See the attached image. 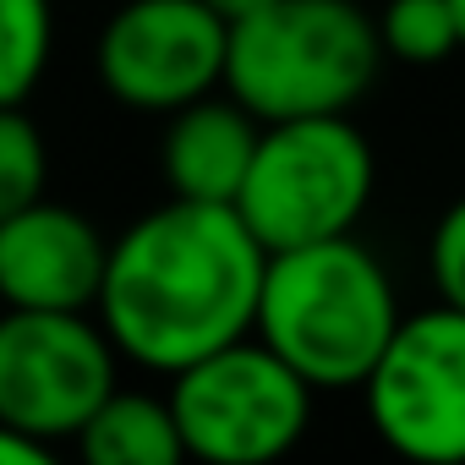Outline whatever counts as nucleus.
I'll use <instances>...</instances> for the list:
<instances>
[{"label":"nucleus","mask_w":465,"mask_h":465,"mask_svg":"<svg viewBox=\"0 0 465 465\" xmlns=\"http://www.w3.org/2000/svg\"><path fill=\"white\" fill-rule=\"evenodd\" d=\"M269 247L236 203L175 197L143 213L110 247L99 318L143 367L181 372L197 356L258 329Z\"/></svg>","instance_id":"obj_1"},{"label":"nucleus","mask_w":465,"mask_h":465,"mask_svg":"<svg viewBox=\"0 0 465 465\" xmlns=\"http://www.w3.org/2000/svg\"><path fill=\"white\" fill-rule=\"evenodd\" d=\"M394 329V285L351 236L269 252L252 334L274 345L312 389H361Z\"/></svg>","instance_id":"obj_2"},{"label":"nucleus","mask_w":465,"mask_h":465,"mask_svg":"<svg viewBox=\"0 0 465 465\" xmlns=\"http://www.w3.org/2000/svg\"><path fill=\"white\" fill-rule=\"evenodd\" d=\"M383 34L356 0H274L230 23L224 88L258 121L345 115L383 66Z\"/></svg>","instance_id":"obj_3"},{"label":"nucleus","mask_w":465,"mask_h":465,"mask_svg":"<svg viewBox=\"0 0 465 465\" xmlns=\"http://www.w3.org/2000/svg\"><path fill=\"white\" fill-rule=\"evenodd\" d=\"M372 197V148L345 115L263 121L258 159L236 197L269 252L351 236Z\"/></svg>","instance_id":"obj_4"},{"label":"nucleus","mask_w":465,"mask_h":465,"mask_svg":"<svg viewBox=\"0 0 465 465\" xmlns=\"http://www.w3.org/2000/svg\"><path fill=\"white\" fill-rule=\"evenodd\" d=\"M312 383L263 340H230L175 372L170 411L181 421L186 454L213 465H258L285 449L312 421Z\"/></svg>","instance_id":"obj_5"},{"label":"nucleus","mask_w":465,"mask_h":465,"mask_svg":"<svg viewBox=\"0 0 465 465\" xmlns=\"http://www.w3.org/2000/svg\"><path fill=\"white\" fill-rule=\"evenodd\" d=\"M115 394V340L83 312L6 307L0 312V421L39 443L77 438Z\"/></svg>","instance_id":"obj_6"},{"label":"nucleus","mask_w":465,"mask_h":465,"mask_svg":"<svg viewBox=\"0 0 465 465\" xmlns=\"http://www.w3.org/2000/svg\"><path fill=\"white\" fill-rule=\"evenodd\" d=\"M361 394L394 454L416 465H465V312L438 302L400 318Z\"/></svg>","instance_id":"obj_7"},{"label":"nucleus","mask_w":465,"mask_h":465,"mask_svg":"<svg viewBox=\"0 0 465 465\" xmlns=\"http://www.w3.org/2000/svg\"><path fill=\"white\" fill-rule=\"evenodd\" d=\"M230 23L208 0H132L99 34V83L132 110H181L224 83Z\"/></svg>","instance_id":"obj_8"},{"label":"nucleus","mask_w":465,"mask_h":465,"mask_svg":"<svg viewBox=\"0 0 465 465\" xmlns=\"http://www.w3.org/2000/svg\"><path fill=\"white\" fill-rule=\"evenodd\" d=\"M110 269V242L61 203H28L0 224V302L6 307H50L83 312L99 307Z\"/></svg>","instance_id":"obj_9"},{"label":"nucleus","mask_w":465,"mask_h":465,"mask_svg":"<svg viewBox=\"0 0 465 465\" xmlns=\"http://www.w3.org/2000/svg\"><path fill=\"white\" fill-rule=\"evenodd\" d=\"M263 126L258 115L230 94V99H192L170 110L164 126V181L175 197L192 203H236L247 186V170L258 159Z\"/></svg>","instance_id":"obj_10"},{"label":"nucleus","mask_w":465,"mask_h":465,"mask_svg":"<svg viewBox=\"0 0 465 465\" xmlns=\"http://www.w3.org/2000/svg\"><path fill=\"white\" fill-rule=\"evenodd\" d=\"M77 449L94 465H175L186 454V438L170 400L115 389L77 432Z\"/></svg>","instance_id":"obj_11"},{"label":"nucleus","mask_w":465,"mask_h":465,"mask_svg":"<svg viewBox=\"0 0 465 465\" xmlns=\"http://www.w3.org/2000/svg\"><path fill=\"white\" fill-rule=\"evenodd\" d=\"M50 0H0V104H23L50 61Z\"/></svg>","instance_id":"obj_12"},{"label":"nucleus","mask_w":465,"mask_h":465,"mask_svg":"<svg viewBox=\"0 0 465 465\" xmlns=\"http://www.w3.org/2000/svg\"><path fill=\"white\" fill-rule=\"evenodd\" d=\"M378 34H383V50L411 66H438L454 50H465L454 0H389L378 17Z\"/></svg>","instance_id":"obj_13"},{"label":"nucleus","mask_w":465,"mask_h":465,"mask_svg":"<svg viewBox=\"0 0 465 465\" xmlns=\"http://www.w3.org/2000/svg\"><path fill=\"white\" fill-rule=\"evenodd\" d=\"M39 197H45V137L17 104H0V224Z\"/></svg>","instance_id":"obj_14"},{"label":"nucleus","mask_w":465,"mask_h":465,"mask_svg":"<svg viewBox=\"0 0 465 465\" xmlns=\"http://www.w3.org/2000/svg\"><path fill=\"white\" fill-rule=\"evenodd\" d=\"M427 269L438 285V302L465 312V197H454L443 208V219L432 224V242H427Z\"/></svg>","instance_id":"obj_15"},{"label":"nucleus","mask_w":465,"mask_h":465,"mask_svg":"<svg viewBox=\"0 0 465 465\" xmlns=\"http://www.w3.org/2000/svg\"><path fill=\"white\" fill-rule=\"evenodd\" d=\"M50 460V443H39L34 432L0 421V465H45Z\"/></svg>","instance_id":"obj_16"},{"label":"nucleus","mask_w":465,"mask_h":465,"mask_svg":"<svg viewBox=\"0 0 465 465\" xmlns=\"http://www.w3.org/2000/svg\"><path fill=\"white\" fill-rule=\"evenodd\" d=\"M208 6H213L224 23H247V17H258L263 6H274V0H208Z\"/></svg>","instance_id":"obj_17"},{"label":"nucleus","mask_w":465,"mask_h":465,"mask_svg":"<svg viewBox=\"0 0 465 465\" xmlns=\"http://www.w3.org/2000/svg\"><path fill=\"white\" fill-rule=\"evenodd\" d=\"M454 17H460V39H465V0H454Z\"/></svg>","instance_id":"obj_18"},{"label":"nucleus","mask_w":465,"mask_h":465,"mask_svg":"<svg viewBox=\"0 0 465 465\" xmlns=\"http://www.w3.org/2000/svg\"><path fill=\"white\" fill-rule=\"evenodd\" d=\"M0 307H6V302H0Z\"/></svg>","instance_id":"obj_19"}]
</instances>
